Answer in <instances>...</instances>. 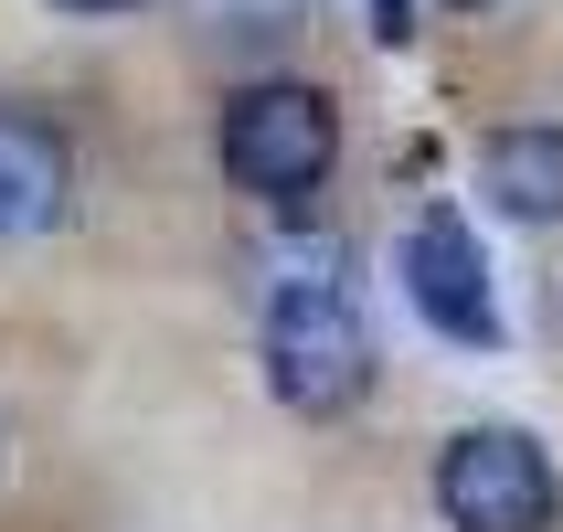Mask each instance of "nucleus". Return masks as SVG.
<instances>
[{"instance_id": "1", "label": "nucleus", "mask_w": 563, "mask_h": 532, "mask_svg": "<svg viewBox=\"0 0 563 532\" xmlns=\"http://www.w3.org/2000/svg\"><path fill=\"white\" fill-rule=\"evenodd\" d=\"M255 362H266V394H277L287 415H309V426L351 415L373 394V330L351 310V278L287 267L277 298H266V330H255Z\"/></svg>"}, {"instance_id": "2", "label": "nucleus", "mask_w": 563, "mask_h": 532, "mask_svg": "<svg viewBox=\"0 0 563 532\" xmlns=\"http://www.w3.org/2000/svg\"><path fill=\"white\" fill-rule=\"evenodd\" d=\"M213 160H223V182L255 192V203H309L341 171V107L309 75H255V86L223 96Z\"/></svg>"}, {"instance_id": "3", "label": "nucleus", "mask_w": 563, "mask_h": 532, "mask_svg": "<svg viewBox=\"0 0 563 532\" xmlns=\"http://www.w3.org/2000/svg\"><path fill=\"white\" fill-rule=\"evenodd\" d=\"M437 511L446 532H553L563 522V479L542 458L532 426H457L437 447Z\"/></svg>"}, {"instance_id": "4", "label": "nucleus", "mask_w": 563, "mask_h": 532, "mask_svg": "<svg viewBox=\"0 0 563 532\" xmlns=\"http://www.w3.org/2000/svg\"><path fill=\"white\" fill-rule=\"evenodd\" d=\"M394 278H405L415 319L457 351H500L510 319H500V287H489V246H478V224L457 203H426L405 224V246H394Z\"/></svg>"}, {"instance_id": "5", "label": "nucleus", "mask_w": 563, "mask_h": 532, "mask_svg": "<svg viewBox=\"0 0 563 532\" xmlns=\"http://www.w3.org/2000/svg\"><path fill=\"white\" fill-rule=\"evenodd\" d=\"M75 203V150L43 118H0V235H54Z\"/></svg>"}, {"instance_id": "6", "label": "nucleus", "mask_w": 563, "mask_h": 532, "mask_svg": "<svg viewBox=\"0 0 563 532\" xmlns=\"http://www.w3.org/2000/svg\"><path fill=\"white\" fill-rule=\"evenodd\" d=\"M478 182L510 224H563V118H521V128H489L478 150Z\"/></svg>"}, {"instance_id": "7", "label": "nucleus", "mask_w": 563, "mask_h": 532, "mask_svg": "<svg viewBox=\"0 0 563 532\" xmlns=\"http://www.w3.org/2000/svg\"><path fill=\"white\" fill-rule=\"evenodd\" d=\"M362 11H373V43H405L415 32V0H362Z\"/></svg>"}, {"instance_id": "8", "label": "nucleus", "mask_w": 563, "mask_h": 532, "mask_svg": "<svg viewBox=\"0 0 563 532\" xmlns=\"http://www.w3.org/2000/svg\"><path fill=\"white\" fill-rule=\"evenodd\" d=\"M54 11H75V22H96V11H139V0H54Z\"/></svg>"}, {"instance_id": "9", "label": "nucleus", "mask_w": 563, "mask_h": 532, "mask_svg": "<svg viewBox=\"0 0 563 532\" xmlns=\"http://www.w3.org/2000/svg\"><path fill=\"white\" fill-rule=\"evenodd\" d=\"M446 11H500V0H446Z\"/></svg>"}]
</instances>
